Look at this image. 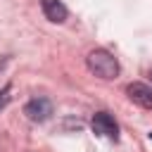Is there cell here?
<instances>
[{
    "label": "cell",
    "instance_id": "cell-1",
    "mask_svg": "<svg viewBox=\"0 0 152 152\" xmlns=\"http://www.w3.org/2000/svg\"><path fill=\"white\" fill-rule=\"evenodd\" d=\"M86 64L88 69L97 76V78H104V81H112L119 76V62L112 52L107 50H93L88 57H86Z\"/></svg>",
    "mask_w": 152,
    "mask_h": 152
},
{
    "label": "cell",
    "instance_id": "cell-2",
    "mask_svg": "<svg viewBox=\"0 0 152 152\" xmlns=\"http://www.w3.org/2000/svg\"><path fill=\"white\" fill-rule=\"evenodd\" d=\"M90 128H93V133H97V135H102V138H109V140H116V138H119V124H116L114 116L107 114V112L93 114Z\"/></svg>",
    "mask_w": 152,
    "mask_h": 152
},
{
    "label": "cell",
    "instance_id": "cell-3",
    "mask_svg": "<svg viewBox=\"0 0 152 152\" xmlns=\"http://www.w3.org/2000/svg\"><path fill=\"white\" fill-rule=\"evenodd\" d=\"M24 114H26L31 121L43 124V121H48V119L52 116V102H50L48 97H33V100L26 102Z\"/></svg>",
    "mask_w": 152,
    "mask_h": 152
},
{
    "label": "cell",
    "instance_id": "cell-4",
    "mask_svg": "<svg viewBox=\"0 0 152 152\" xmlns=\"http://www.w3.org/2000/svg\"><path fill=\"white\" fill-rule=\"evenodd\" d=\"M126 93H128L131 102H135L138 107H142V109H152V88H150V86L135 81V83H131V86L126 88Z\"/></svg>",
    "mask_w": 152,
    "mask_h": 152
},
{
    "label": "cell",
    "instance_id": "cell-5",
    "mask_svg": "<svg viewBox=\"0 0 152 152\" xmlns=\"http://www.w3.org/2000/svg\"><path fill=\"white\" fill-rule=\"evenodd\" d=\"M40 10H43L45 19L52 21V24H62L66 19V14H69V10L59 0H40Z\"/></svg>",
    "mask_w": 152,
    "mask_h": 152
},
{
    "label": "cell",
    "instance_id": "cell-6",
    "mask_svg": "<svg viewBox=\"0 0 152 152\" xmlns=\"http://www.w3.org/2000/svg\"><path fill=\"white\" fill-rule=\"evenodd\" d=\"M10 90H12V86H5L2 90H0V112L7 107V102H10Z\"/></svg>",
    "mask_w": 152,
    "mask_h": 152
},
{
    "label": "cell",
    "instance_id": "cell-7",
    "mask_svg": "<svg viewBox=\"0 0 152 152\" xmlns=\"http://www.w3.org/2000/svg\"><path fill=\"white\" fill-rule=\"evenodd\" d=\"M150 140H152V133H150Z\"/></svg>",
    "mask_w": 152,
    "mask_h": 152
},
{
    "label": "cell",
    "instance_id": "cell-8",
    "mask_svg": "<svg viewBox=\"0 0 152 152\" xmlns=\"http://www.w3.org/2000/svg\"><path fill=\"white\" fill-rule=\"evenodd\" d=\"M150 76H152V69H150Z\"/></svg>",
    "mask_w": 152,
    "mask_h": 152
}]
</instances>
